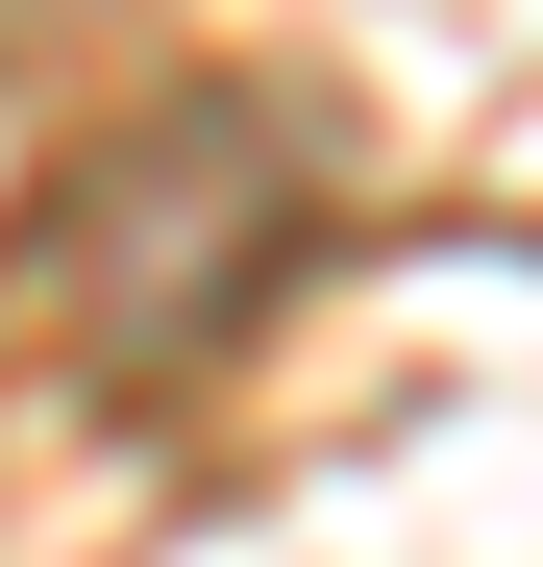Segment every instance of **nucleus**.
Segmentation results:
<instances>
[{
  "instance_id": "nucleus-1",
  "label": "nucleus",
  "mask_w": 543,
  "mask_h": 567,
  "mask_svg": "<svg viewBox=\"0 0 543 567\" xmlns=\"http://www.w3.org/2000/svg\"><path fill=\"white\" fill-rule=\"evenodd\" d=\"M297 247H321V124L247 100V74H198V100L100 124L25 223H0V346L74 370V395H198Z\"/></svg>"
}]
</instances>
